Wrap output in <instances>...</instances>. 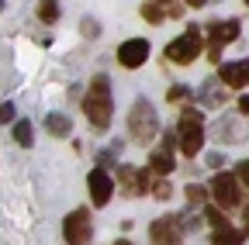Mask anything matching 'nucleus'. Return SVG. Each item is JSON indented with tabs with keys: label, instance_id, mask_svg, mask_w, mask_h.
I'll list each match as a JSON object with an SVG mask.
<instances>
[{
	"label": "nucleus",
	"instance_id": "f257e3e1",
	"mask_svg": "<svg viewBox=\"0 0 249 245\" xmlns=\"http://www.w3.org/2000/svg\"><path fill=\"white\" fill-rule=\"evenodd\" d=\"M83 111L90 117V128L107 131V125H111V80L104 73H97L90 80V90L83 97Z\"/></svg>",
	"mask_w": 249,
	"mask_h": 245
},
{
	"label": "nucleus",
	"instance_id": "f03ea898",
	"mask_svg": "<svg viewBox=\"0 0 249 245\" xmlns=\"http://www.w3.org/2000/svg\"><path fill=\"white\" fill-rule=\"evenodd\" d=\"M156 131H160L156 107H152L145 97H139V100L132 104V111H128V135H132L139 145H149V142L156 138Z\"/></svg>",
	"mask_w": 249,
	"mask_h": 245
},
{
	"label": "nucleus",
	"instance_id": "7ed1b4c3",
	"mask_svg": "<svg viewBox=\"0 0 249 245\" xmlns=\"http://www.w3.org/2000/svg\"><path fill=\"white\" fill-rule=\"evenodd\" d=\"M177 142L183 156H197L204 145V121L197 111H183V117L177 121Z\"/></svg>",
	"mask_w": 249,
	"mask_h": 245
},
{
	"label": "nucleus",
	"instance_id": "20e7f679",
	"mask_svg": "<svg viewBox=\"0 0 249 245\" xmlns=\"http://www.w3.org/2000/svg\"><path fill=\"white\" fill-rule=\"evenodd\" d=\"M201 49H204V38H201V28H187V32L177 38V42H170L166 45V59L170 63H177V66H187V63H194V59L201 55Z\"/></svg>",
	"mask_w": 249,
	"mask_h": 245
},
{
	"label": "nucleus",
	"instance_id": "39448f33",
	"mask_svg": "<svg viewBox=\"0 0 249 245\" xmlns=\"http://www.w3.org/2000/svg\"><path fill=\"white\" fill-rule=\"evenodd\" d=\"M62 235H66V245H87L90 242V211L76 207L73 214H66L62 221Z\"/></svg>",
	"mask_w": 249,
	"mask_h": 245
},
{
	"label": "nucleus",
	"instance_id": "423d86ee",
	"mask_svg": "<svg viewBox=\"0 0 249 245\" xmlns=\"http://www.w3.org/2000/svg\"><path fill=\"white\" fill-rule=\"evenodd\" d=\"M239 21H208V42H211V49H208V55L211 59H218V49L222 45H229V42H235L239 38Z\"/></svg>",
	"mask_w": 249,
	"mask_h": 245
},
{
	"label": "nucleus",
	"instance_id": "0eeeda50",
	"mask_svg": "<svg viewBox=\"0 0 249 245\" xmlns=\"http://www.w3.org/2000/svg\"><path fill=\"white\" fill-rule=\"evenodd\" d=\"M118 63H121L124 69L145 66V63H149V42H145V38H124V42L118 45Z\"/></svg>",
	"mask_w": 249,
	"mask_h": 245
},
{
	"label": "nucleus",
	"instance_id": "6e6552de",
	"mask_svg": "<svg viewBox=\"0 0 249 245\" xmlns=\"http://www.w3.org/2000/svg\"><path fill=\"white\" fill-rule=\"evenodd\" d=\"M211 194H214V200L222 204V207H235V204L242 200L239 180H235L232 173H218V176H214V183H211Z\"/></svg>",
	"mask_w": 249,
	"mask_h": 245
},
{
	"label": "nucleus",
	"instance_id": "1a4fd4ad",
	"mask_svg": "<svg viewBox=\"0 0 249 245\" xmlns=\"http://www.w3.org/2000/svg\"><path fill=\"white\" fill-rule=\"evenodd\" d=\"M87 190H90L93 207H104V204L111 200V194H114V180H111L104 169H90V176H87Z\"/></svg>",
	"mask_w": 249,
	"mask_h": 245
},
{
	"label": "nucleus",
	"instance_id": "9d476101",
	"mask_svg": "<svg viewBox=\"0 0 249 245\" xmlns=\"http://www.w3.org/2000/svg\"><path fill=\"white\" fill-rule=\"evenodd\" d=\"M218 80H222L229 90H242V86L249 83V59H239V63H222Z\"/></svg>",
	"mask_w": 249,
	"mask_h": 245
},
{
	"label": "nucleus",
	"instance_id": "9b49d317",
	"mask_svg": "<svg viewBox=\"0 0 249 245\" xmlns=\"http://www.w3.org/2000/svg\"><path fill=\"white\" fill-rule=\"evenodd\" d=\"M149 235L156 245H180V221L177 218H156Z\"/></svg>",
	"mask_w": 249,
	"mask_h": 245
},
{
	"label": "nucleus",
	"instance_id": "f8f14e48",
	"mask_svg": "<svg viewBox=\"0 0 249 245\" xmlns=\"http://www.w3.org/2000/svg\"><path fill=\"white\" fill-rule=\"evenodd\" d=\"M225 97H229V94H225V83H222V80H204V83H201V104H204V107H222Z\"/></svg>",
	"mask_w": 249,
	"mask_h": 245
},
{
	"label": "nucleus",
	"instance_id": "ddd939ff",
	"mask_svg": "<svg viewBox=\"0 0 249 245\" xmlns=\"http://www.w3.org/2000/svg\"><path fill=\"white\" fill-rule=\"evenodd\" d=\"M214 135L222 138V142H246V138H249V128H246V125H239V117H235V121H232V117H225L222 125L214 128Z\"/></svg>",
	"mask_w": 249,
	"mask_h": 245
},
{
	"label": "nucleus",
	"instance_id": "4468645a",
	"mask_svg": "<svg viewBox=\"0 0 249 245\" xmlns=\"http://www.w3.org/2000/svg\"><path fill=\"white\" fill-rule=\"evenodd\" d=\"M173 156H170V148H156L152 156H149V169L156 173V176H170L173 173Z\"/></svg>",
	"mask_w": 249,
	"mask_h": 245
},
{
	"label": "nucleus",
	"instance_id": "2eb2a0df",
	"mask_svg": "<svg viewBox=\"0 0 249 245\" xmlns=\"http://www.w3.org/2000/svg\"><path fill=\"white\" fill-rule=\"evenodd\" d=\"M45 128H49V135H55V138H66V135L73 131V121H70L66 114H59V111H55V114L45 117Z\"/></svg>",
	"mask_w": 249,
	"mask_h": 245
},
{
	"label": "nucleus",
	"instance_id": "dca6fc26",
	"mask_svg": "<svg viewBox=\"0 0 249 245\" xmlns=\"http://www.w3.org/2000/svg\"><path fill=\"white\" fill-rule=\"evenodd\" d=\"M121 187H124V194H145L142 190V176L132 166H121Z\"/></svg>",
	"mask_w": 249,
	"mask_h": 245
},
{
	"label": "nucleus",
	"instance_id": "f3484780",
	"mask_svg": "<svg viewBox=\"0 0 249 245\" xmlns=\"http://www.w3.org/2000/svg\"><path fill=\"white\" fill-rule=\"evenodd\" d=\"M242 242H246V231H239V228H225V231L211 235V245H242Z\"/></svg>",
	"mask_w": 249,
	"mask_h": 245
},
{
	"label": "nucleus",
	"instance_id": "a211bd4d",
	"mask_svg": "<svg viewBox=\"0 0 249 245\" xmlns=\"http://www.w3.org/2000/svg\"><path fill=\"white\" fill-rule=\"evenodd\" d=\"M14 142L21 148H31L35 145V131H31V121H14Z\"/></svg>",
	"mask_w": 249,
	"mask_h": 245
},
{
	"label": "nucleus",
	"instance_id": "6ab92c4d",
	"mask_svg": "<svg viewBox=\"0 0 249 245\" xmlns=\"http://www.w3.org/2000/svg\"><path fill=\"white\" fill-rule=\"evenodd\" d=\"M139 14H142V21H149V24H160V21L166 17V11L160 7V0H145V4L139 7Z\"/></svg>",
	"mask_w": 249,
	"mask_h": 245
},
{
	"label": "nucleus",
	"instance_id": "aec40b11",
	"mask_svg": "<svg viewBox=\"0 0 249 245\" xmlns=\"http://www.w3.org/2000/svg\"><path fill=\"white\" fill-rule=\"evenodd\" d=\"M38 17L45 24H55L59 21V0H38Z\"/></svg>",
	"mask_w": 249,
	"mask_h": 245
},
{
	"label": "nucleus",
	"instance_id": "412c9836",
	"mask_svg": "<svg viewBox=\"0 0 249 245\" xmlns=\"http://www.w3.org/2000/svg\"><path fill=\"white\" fill-rule=\"evenodd\" d=\"M183 194H187V200H191L194 207H208V187H201V183H191Z\"/></svg>",
	"mask_w": 249,
	"mask_h": 245
},
{
	"label": "nucleus",
	"instance_id": "4be33fe9",
	"mask_svg": "<svg viewBox=\"0 0 249 245\" xmlns=\"http://www.w3.org/2000/svg\"><path fill=\"white\" fill-rule=\"evenodd\" d=\"M204 218H208V221L214 225V231H225V228H232V225L225 221V214H222V211H218V207H211V204L204 207Z\"/></svg>",
	"mask_w": 249,
	"mask_h": 245
},
{
	"label": "nucleus",
	"instance_id": "5701e85b",
	"mask_svg": "<svg viewBox=\"0 0 249 245\" xmlns=\"http://www.w3.org/2000/svg\"><path fill=\"white\" fill-rule=\"evenodd\" d=\"M80 32H83L87 38H97V35H101V24L93 21V17H83V21H80Z\"/></svg>",
	"mask_w": 249,
	"mask_h": 245
},
{
	"label": "nucleus",
	"instance_id": "b1692460",
	"mask_svg": "<svg viewBox=\"0 0 249 245\" xmlns=\"http://www.w3.org/2000/svg\"><path fill=\"white\" fill-rule=\"evenodd\" d=\"M187 94H191V90H187L183 83H177V86H170V94H166V100H170V104H180V100H187Z\"/></svg>",
	"mask_w": 249,
	"mask_h": 245
},
{
	"label": "nucleus",
	"instance_id": "393cba45",
	"mask_svg": "<svg viewBox=\"0 0 249 245\" xmlns=\"http://www.w3.org/2000/svg\"><path fill=\"white\" fill-rule=\"evenodd\" d=\"M149 194H156L160 200H166V197H170V183H166L163 176H156V183H152V190H149Z\"/></svg>",
	"mask_w": 249,
	"mask_h": 245
},
{
	"label": "nucleus",
	"instance_id": "a878e982",
	"mask_svg": "<svg viewBox=\"0 0 249 245\" xmlns=\"http://www.w3.org/2000/svg\"><path fill=\"white\" fill-rule=\"evenodd\" d=\"M14 121V104H0V125H11Z\"/></svg>",
	"mask_w": 249,
	"mask_h": 245
},
{
	"label": "nucleus",
	"instance_id": "bb28decb",
	"mask_svg": "<svg viewBox=\"0 0 249 245\" xmlns=\"http://www.w3.org/2000/svg\"><path fill=\"white\" fill-rule=\"evenodd\" d=\"M235 176H239V180H246V183H249V159H246V163H239V166H235Z\"/></svg>",
	"mask_w": 249,
	"mask_h": 245
},
{
	"label": "nucleus",
	"instance_id": "cd10ccee",
	"mask_svg": "<svg viewBox=\"0 0 249 245\" xmlns=\"http://www.w3.org/2000/svg\"><path fill=\"white\" fill-rule=\"evenodd\" d=\"M208 163H211V166H222V163H225V156H222V152H211Z\"/></svg>",
	"mask_w": 249,
	"mask_h": 245
},
{
	"label": "nucleus",
	"instance_id": "c85d7f7f",
	"mask_svg": "<svg viewBox=\"0 0 249 245\" xmlns=\"http://www.w3.org/2000/svg\"><path fill=\"white\" fill-rule=\"evenodd\" d=\"M180 14H183V7H180V4H173V7H166V17H180Z\"/></svg>",
	"mask_w": 249,
	"mask_h": 245
},
{
	"label": "nucleus",
	"instance_id": "c756f323",
	"mask_svg": "<svg viewBox=\"0 0 249 245\" xmlns=\"http://www.w3.org/2000/svg\"><path fill=\"white\" fill-rule=\"evenodd\" d=\"M239 111H242V114H249V97H242V100H239Z\"/></svg>",
	"mask_w": 249,
	"mask_h": 245
},
{
	"label": "nucleus",
	"instance_id": "7c9ffc66",
	"mask_svg": "<svg viewBox=\"0 0 249 245\" xmlns=\"http://www.w3.org/2000/svg\"><path fill=\"white\" fill-rule=\"evenodd\" d=\"M187 4H191V7H204V0H187Z\"/></svg>",
	"mask_w": 249,
	"mask_h": 245
},
{
	"label": "nucleus",
	"instance_id": "2f4dec72",
	"mask_svg": "<svg viewBox=\"0 0 249 245\" xmlns=\"http://www.w3.org/2000/svg\"><path fill=\"white\" fill-rule=\"evenodd\" d=\"M242 218H246V231H249V207H246V214H242Z\"/></svg>",
	"mask_w": 249,
	"mask_h": 245
},
{
	"label": "nucleus",
	"instance_id": "473e14b6",
	"mask_svg": "<svg viewBox=\"0 0 249 245\" xmlns=\"http://www.w3.org/2000/svg\"><path fill=\"white\" fill-rule=\"evenodd\" d=\"M114 245H132V242H114Z\"/></svg>",
	"mask_w": 249,
	"mask_h": 245
},
{
	"label": "nucleus",
	"instance_id": "72a5a7b5",
	"mask_svg": "<svg viewBox=\"0 0 249 245\" xmlns=\"http://www.w3.org/2000/svg\"><path fill=\"white\" fill-rule=\"evenodd\" d=\"M246 4H249V0H246Z\"/></svg>",
	"mask_w": 249,
	"mask_h": 245
}]
</instances>
